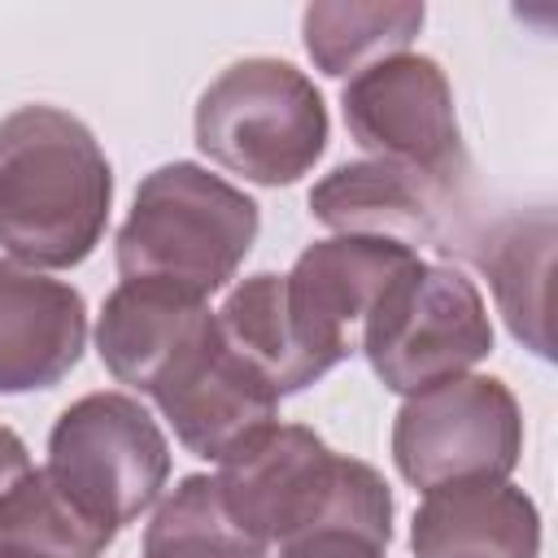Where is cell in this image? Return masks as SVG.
<instances>
[{"label": "cell", "mask_w": 558, "mask_h": 558, "mask_svg": "<svg viewBox=\"0 0 558 558\" xmlns=\"http://www.w3.org/2000/svg\"><path fill=\"white\" fill-rule=\"evenodd\" d=\"M257 201L205 166H157L118 227V275L122 283L205 301L240 270L257 240Z\"/></svg>", "instance_id": "obj_3"}, {"label": "cell", "mask_w": 558, "mask_h": 558, "mask_svg": "<svg viewBox=\"0 0 558 558\" xmlns=\"http://www.w3.org/2000/svg\"><path fill=\"white\" fill-rule=\"evenodd\" d=\"M87 344L83 296L31 266L0 262V392L61 384Z\"/></svg>", "instance_id": "obj_12"}, {"label": "cell", "mask_w": 558, "mask_h": 558, "mask_svg": "<svg viewBox=\"0 0 558 558\" xmlns=\"http://www.w3.org/2000/svg\"><path fill=\"white\" fill-rule=\"evenodd\" d=\"M414 558H536V501L506 480L445 484L423 497L410 527Z\"/></svg>", "instance_id": "obj_13"}, {"label": "cell", "mask_w": 558, "mask_h": 558, "mask_svg": "<svg viewBox=\"0 0 558 558\" xmlns=\"http://www.w3.org/2000/svg\"><path fill=\"white\" fill-rule=\"evenodd\" d=\"M480 270L493 283L497 310L506 314L514 340H523L536 357H549V275H554V214L532 209L501 218L484 248L475 253Z\"/></svg>", "instance_id": "obj_15"}, {"label": "cell", "mask_w": 558, "mask_h": 558, "mask_svg": "<svg viewBox=\"0 0 558 558\" xmlns=\"http://www.w3.org/2000/svg\"><path fill=\"white\" fill-rule=\"evenodd\" d=\"M196 144L209 161L262 187L296 183L327 148V105L288 61L227 65L196 100Z\"/></svg>", "instance_id": "obj_4"}, {"label": "cell", "mask_w": 558, "mask_h": 558, "mask_svg": "<svg viewBox=\"0 0 558 558\" xmlns=\"http://www.w3.org/2000/svg\"><path fill=\"white\" fill-rule=\"evenodd\" d=\"M214 475L227 514L262 545H288L318 532H353L388 549L392 493L384 475L336 453L301 423H270Z\"/></svg>", "instance_id": "obj_2"}, {"label": "cell", "mask_w": 558, "mask_h": 558, "mask_svg": "<svg viewBox=\"0 0 558 558\" xmlns=\"http://www.w3.org/2000/svg\"><path fill=\"white\" fill-rule=\"evenodd\" d=\"M31 471V453H26V445H22V436L17 432H9L4 423H0V497L22 480Z\"/></svg>", "instance_id": "obj_21"}, {"label": "cell", "mask_w": 558, "mask_h": 558, "mask_svg": "<svg viewBox=\"0 0 558 558\" xmlns=\"http://www.w3.org/2000/svg\"><path fill=\"white\" fill-rule=\"evenodd\" d=\"M462 201V183L436 179L397 161H344L310 192V214L336 235L384 240L418 253L423 244L449 253L453 209Z\"/></svg>", "instance_id": "obj_10"}, {"label": "cell", "mask_w": 558, "mask_h": 558, "mask_svg": "<svg viewBox=\"0 0 558 558\" xmlns=\"http://www.w3.org/2000/svg\"><path fill=\"white\" fill-rule=\"evenodd\" d=\"M218 336L227 340V349H235L279 397L283 392H301L305 384H314L318 375H327L314 353L301 344L288 301H283V275L262 270L244 283H235L222 301V310L214 314Z\"/></svg>", "instance_id": "obj_16"}, {"label": "cell", "mask_w": 558, "mask_h": 558, "mask_svg": "<svg viewBox=\"0 0 558 558\" xmlns=\"http://www.w3.org/2000/svg\"><path fill=\"white\" fill-rule=\"evenodd\" d=\"M148 397L170 418L179 445L209 462L231 458L257 432L279 423V392L227 349L214 318L179 349Z\"/></svg>", "instance_id": "obj_9"}, {"label": "cell", "mask_w": 558, "mask_h": 558, "mask_svg": "<svg viewBox=\"0 0 558 558\" xmlns=\"http://www.w3.org/2000/svg\"><path fill=\"white\" fill-rule=\"evenodd\" d=\"M427 9L414 0H384V4H357V0H314L301 13V35L310 61L331 74H362L366 65L405 52V44L423 31Z\"/></svg>", "instance_id": "obj_17"}, {"label": "cell", "mask_w": 558, "mask_h": 558, "mask_svg": "<svg viewBox=\"0 0 558 558\" xmlns=\"http://www.w3.org/2000/svg\"><path fill=\"white\" fill-rule=\"evenodd\" d=\"M209 318L214 314L205 310V301H187L144 283H118L105 296L96 323V349L118 384L148 392Z\"/></svg>", "instance_id": "obj_14"}, {"label": "cell", "mask_w": 558, "mask_h": 558, "mask_svg": "<svg viewBox=\"0 0 558 558\" xmlns=\"http://www.w3.org/2000/svg\"><path fill=\"white\" fill-rule=\"evenodd\" d=\"M523 453V418L514 392L493 375H458L432 384L397 410L392 462L405 484L432 493L445 484L506 480Z\"/></svg>", "instance_id": "obj_7"}, {"label": "cell", "mask_w": 558, "mask_h": 558, "mask_svg": "<svg viewBox=\"0 0 558 558\" xmlns=\"http://www.w3.org/2000/svg\"><path fill=\"white\" fill-rule=\"evenodd\" d=\"M414 257L418 253L384 240L331 235L310 244L292 262V270L283 275V301L301 344L314 353L323 371L349 357L371 305L392 283V275L405 270Z\"/></svg>", "instance_id": "obj_11"}, {"label": "cell", "mask_w": 558, "mask_h": 558, "mask_svg": "<svg viewBox=\"0 0 558 558\" xmlns=\"http://www.w3.org/2000/svg\"><path fill=\"white\" fill-rule=\"evenodd\" d=\"M493 349V323L480 288L436 262H410L392 275L362 323V353L388 392L414 397L466 375Z\"/></svg>", "instance_id": "obj_5"}, {"label": "cell", "mask_w": 558, "mask_h": 558, "mask_svg": "<svg viewBox=\"0 0 558 558\" xmlns=\"http://www.w3.org/2000/svg\"><path fill=\"white\" fill-rule=\"evenodd\" d=\"M340 109L353 144L371 157L414 166L453 183L466 179L453 87L432 57L397 52L366 65L344 83Z\"/></svg>", "instance_id": "obj_8"}, {"label": "cell", "mask_w": 558, "mask_h": 558, "mask_svg": "<svg viewBox=\"0 0 558 558\" xmlns=\"http://www.w3.org/2000/svg\"><path fill=\"white\" fill-rule=\"evenodd\" d=\"M279 558H384V545L353 532H318L279 545Z\"/></svg>", "instance_id": "obj_20"}, {"label": "cell", "mask_w": 558, "mask_h": 558, "mask_svg": "<svg viewBox=\"0 0 558 558\" xmlns=\"http://www.w3.org/2000/svg\"><path fill=\"white\" fill-rule=\"evenodd\" d=\"M144 558H266V545L227 514L209 475H187L153 510Z\"/></svg>", "instance_id": "obj_19"}, {"label": "cell", "mask_w": 558, "mask_h": 558, "mask_svg": "<svg viewBox=\"0 0 558 558\" xmlns=\"http://www.w3.org/2000/svg\"><path fill=\"white\" fill-rule=\"evenodd\" d=\"M44 471L78 510L118 532L161 497L170 445L135 397L87 392L52 423Z\"/></svg>", "instance_id": "obj_6"}, {"label": "cell", "mask_w": 558, "mask_h": 558, "mask_svg": "<svg viewBox=\"0 0 558 558\" xmlns=\"http://www.w3.org/2000/svg\"><path fill=\"white\" fill-rule=\"evenodd\" d=\"M113 174L96 135L57 105L0 122V244L31 270L78 266L105 235Z\"/></svg>", "instance_id": "obj_1"}, {"label": "cell", "mask_w": 558, "mask_h": 558, "mask_svg": "<svg viewBox=\"0 0 558 558\" xmlns=\"http://www.w3.org/2000/svg\"><path fill=\"white\" fill-rule=\"evenodd\" d=\"M118 532L78 510L48 471H26L0 497V558H100Z\"/></svg>", "instance_id": "obj_18"}]
</instances>
